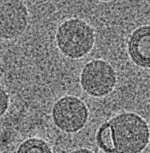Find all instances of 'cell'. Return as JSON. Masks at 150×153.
<instances>
[{
    "label": "cell",
    "mask_w": 150,
    "mask_h": 153,
    "mask_svg": "<svg viewBox=\"0 0 150 153\" xmlns=\"http://www.w3.org/2000/svg\"><path fill=\"white\" fill-rule=\"evenodd\" d=\"M115 153H140L149 141V128L143 119L132 113L114 118L109 124Z\"/></svg>",
    "instance_id": "obj_1"
},
{
    "label": "cell",
    "mask_w": 150,
    "mask_h": 153,
    "mask_svg": "<svg viewBox=\"0 0 150 153\" xmlns=\"http://www.w3.org/2000/svg\"><path fill=\"white\" fill-rule=\"evenodd\" d=\"M55 40L57 48L64 56L71 59H79L87 56L93 49L94 31L83 19H68L57 27Z\"/></svg>",
    "instance_id": "obj_2"
},
{
    "label": "cell",
    "mask_w": 150,
    "mask_h": 153,
    "mask_svg": "<svg viewBox=\"0 0 150 153\" xmlns=\"http://www.w3.org/2000/svg\"><path fill=\"white\" fill-rule=\"evenodd\" d=\"M81 87L88 94L95 97L107 96L115 86V71L109 63L94 59L86 63L80 74Z\"/></svg>",
    "instance_id": "obj_3"
},
{
    "label": "cell",
    "mask_w": 150,
    "mask_h": 153,
    "mask_svg": "<svg viewBox=\"0 0 150 153\" xmlns=\"http://www.w3.org/2000/svg\"><path fill=\"white\" fill-rule=\"evenodd\" d=\"M52 120L56 127L64 132L74 133L86 125L88 110L83 101L72 96L62 97L54 104Z\"/></svg>",
    "instance_id": "obj_4"
},
{
    "label": "cell",
    "mask_w": 150,
    "mask_h": 153,
    "mask_svg": "<svg viewBox=\"0 0 150 153\" xmlns=\"http://www.w3.org/2000/svg\"><path fill=\"white\" fill-rule=\"evenodd\" d=\"M1 36L3 39L18 38L28 26L29 15L23 1H1Z\"/></svg>",
    "instance_id": "obj_5"
},
{
    "label": "cell",
    "mask_w": 150,
    "mask_h": 153,
    "mask_svg": "<svg viewBox=\"0 0 150 153\" xmlns=\"http://www.w3.org/2000/svg\"><path fill=\"white\" fill-rule=\"evenodd\" d=\"M127 50L134 63L150 69V26L140 27L132 32L128 39Z\"/></svg>",
    "instance_id": "obj_6"
},
{
    "label": "cell",
    "mask_w": 150,
    "mask_h": 153,
    "mask_svg": "<svg viewBox=\"0 0 150 153\" xmlns=\"http://www.w3.org/2000/svg\"><path fill=\"white\" fill-rule=\"evenodd\" d=\"M16 153H53L47 142L39 138H30L22 142Z\"/></svg>",
    "instance_id": "obj_7"
},
{
    "label": "cell",
    "mask_w": 150,
    "mask_h": 153,
    "mask_svg": "<svg viewBox=\"0 0 150 153\" xmlns=\"http://www.w3.org/2000/svg\"><path fill=\"white\" fill-rule=\"evenodd\" d=\"M100 146L107 152L114 153L112 134L109 125L104 126L99 134Z\"/></svg>",
    "instance_id": "obj_8"
},
{
    "label": "cell",
    "mask_w": 150,
    "mask_h": 153,
    "mask_svg": "<svg viewBox=\"0 0 150 153\" xmlns=\"http://www.w3.org/2000/svg\"><path fill=\"white\" fill-rule=\"evenodd\" d=\"M9 97L7 94L4 91L1 90V116L5 113L8 108L9 104Z\"/></svg>",
    "instance_id": "obj_9"
},
{
    "label": "cell",
    "mask_w": 150,
    "mask_h": 153,
    "mask_svg": "<svg viewBox=\"0 0 150 153\" xmlns=\"http://www.w3.org/2000/svg\"><path fill=\"white\" fill-rule=\"evenodd\" d=\"M71 153H94L87 149H79L75 150Z\"/></svg>",
    "instance_id": "obj_10"
}]
</instances>
